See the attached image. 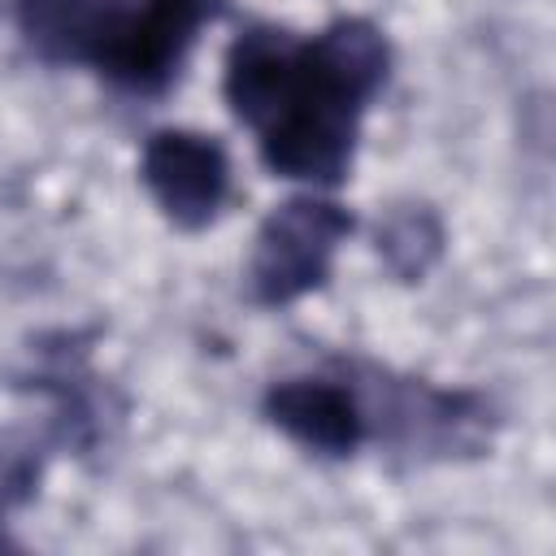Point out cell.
I'll return each instance as SVG.
<instances>
[{"label":"cell","instance_id":"8992f818","mask_svg":"<svg viewBox=\"0 0 556 556\" xmlns=\"http://www.w3.org/2000/svg\"><path fill=\"white\" fill-rule=\"evenodd\" d=\"M9 13L26 43L48 61H83L100 0H9Z\"/></svg>","mask_w":556,"mask_h":556},{"label":"cell","instance_id":"5b68a950","mask_svg":"<svg viewBox=\"0 0 556 556\" xmlns=\"http://www.w3.org/2000/svg\"><path fill=\"white\" fill-rule=\"evenodd\" d=\"M265 417L317 456H352L369 439L365 400L339 378H282L265 391Z\"/></svg>","mask_w":556,"mask_h":556},{"label":"cell","instance_id":"7a4b0ae2","mask_svg":"<svg viewBox=\"0 0 556 556\" xmlns=\"http://www.w3.org/2000/svg\"><path fill=\"white\" fill-rule=\"evenodd\" d=\"M226 0H100L87 56L109 83L126 91H161L195 30L222 13Z\"/></svg>","mask_w":556,"mask_h":556},{"label":"cell","instance_id":"52a82bcc","mask_svg":"<svg viewBox=\"0 0 556 556\" xmlns=\"http://www.w3.org/2000/svg\"><path fill=\"white\" fill-rule=\"evenodd\" d=\"M443 252V226L426 204L395 208L378 230V256L400 278H421Z\"/></svg>","mask_w":556,"mask_h":556},{"label":"cell","instance_id":"6da1fadb","mask_svg":"<svg viewBox=\"0 0 556 556\" xmlns=\"http://www.w3.org/2000/svg\"><path fill=\"white\" fill-rule=\"evenodd\" d=\"M391 48L365 17H339L295 39L282 26H248L230 52L222 91L256 130L261 161L291 182L334 187L352 169L361 113L382 91Z\"/></svg>","mask_w":556,"mask_h":556},{"label":"cell","instance_id":"3957f363","mask_svg":"<svg viewBox=\"0 0 556 556\" xmlns=\"http://www.w3.org/2000/svg\"><path fill=\"white\" fill-rule=\"evenodd\" d=\"M352 235V213L317 200V195H295L278 204L252 243L248 256V291L265 308L295 304L300 295L317 291L330 278L339 243Z\"/></svg>","mask_w":556,"mask_h":556},{"label":"cell","instance_id":"277c9868","mask_svg":"<svg viewBox=\"0 0 556 556\" xmlns=\"http://www.w3.org/2000/svg\"><path fill=\"white\" fill-rule=\"evenodd\" d=\"M139 178L152 191L156 208L178 230H204L226 204L230 161L213 135L169 126L148 135L139 156Z\"/></svg>","mask_w":556,"mask_h":556},{"label":"cell","instance_id":"ba28073f","mask_svg":"<svg viewBox=\"0 0 556 556\" xmlns=\"http://www.w3.org/2000/svg\"><path fill=\"white\" fill-rule=\"evenodd\" d=\"M35 478H39V460L30 447H13L9 439L0 443V521L30 500L35 491Z\"/></svg>","mask_w":556,"mask_h":556}]
</instances>
